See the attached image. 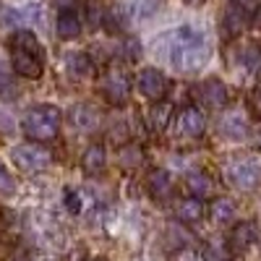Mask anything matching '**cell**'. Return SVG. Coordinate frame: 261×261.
Wrapping results in <instances>:
<instances>
[{"instance_id": "obj_1", "label": "cell", "mask_w": 261, "mask_h": 261, "mask_svg": "<svg viewBox=\"0 0 261 261\" xmlns=\"http://www.w3.org/2000/svg\"><path fill=\"white\" fill-rule=\"evenodd\" d=\"M151 50H154L160 60H165L170 68H175L180 73H196L209 60L206 39L193 27H178L160 34L151 42Z\"/></svg>"}, {"instance_id": "obj_2", "label": "cell", "mask_w": 261, "mask_h": 261, "mask_svg": "<svg viewBox=\"0 0 261 261\" xmlns=\"http://www.w3.org/2000/svg\"><path fill=\"white\" fill-rule=\"evenodd\" d=\"M60 123L63 115L58 107L53 105H34L32 110L24 118V134L37 141V144H45V141H55L60 134Z\"/></svg>"}, {"instance_id": "obj_3", "label": "cell", "mask_w": 261, "mask_h": 261, "mask_svg": "<svg viewBox=\"0 0 261 261\" xmlns=\"http://www.w3.org/2000/svg\"><path fill=\"white\" fill-rule=\"evenodd\" d=\"M225 178L238 191H253L261 180V160L253 154H238L225 165Z\"/></svg>"}, {"instance_id": "obj_4", "label": "cell", "mask_w": 261, "mask_h": 261, "mask_svg": "<svg viewBox=\"0 0 261 261\" xmlns=\"http://www.w3.org/2000/svg\"><path fill=\"white\" fill-rule=\"evenodd\" d=\"M99 92H102V97L107 102L115 105V107L128 102V97H130V73L125 71L123 63L120 65H110V68L105 71L102 84H99Z\"/></svg>"}, {"instance_id": "obj_5", "label": "cell", "mask_w": 261, "mask_h": 261, "mask_svg": "<svg viewBox=\"0 0 261 261\" xmlns=\"http://www.w3.org/2000/svg\"><path fill=\"white\" fill-rule=\"evenodd\" d=\"M11 160L18 170H24V172H42L45 167H50L53 154H50V149H45L37 141H24V144L13 146Z\"/></svg>"}, {"instance_id": "obj_6", "label": "cell", "mask_w": 261, "mask_h": 261, "mask_svg": "<svg viewBox=\"0 0 261 261\" xmlns=\"http://www.w3.org/2000/svg\"><path fill=\"white\" fill-rule=\"evenodd\" d=\"M136 89L144 99H149L151 105H154V102L165 99V94L170 89V81L160 68H141L139 76H136Z\"/></svg>"}, {"instance_id": "obj_7", "label": "cell", "mask_w": 261, "mask_h": 261, "mask_svg": "<svg viewBox=\"0 0 261 261\" xmlns=\"http://www.w3.org/2000/svg\"><path fill=\"white\" fill-rule=\"evenodd\" d=\"M251 11L243 6V3H238V0H230V3L225 6V13H222V29L227 37H238L241 32H246L251 27Z\"/></svg>"}, {"instance_id": "obj_8", "label": "cell", "mask_w": 261, "mask_h": 261, "mask_svg": "<svg viewBox=\"0 0 261 261\" xmlns=\"http://www.w3.org/2000/svg\"><path fill=\"white\" fill-rule=\"evenodd\" d=\"M11 65H13V73L32 79V81L45 73V58L27 53V50H11Z\"/></svg>"}, {"instance_id": "obj_9", "label": "cell", "mask_w": 261, "mask_h": 261, "mask_svg": "<svg viewBox=\"0 0 261 261\" xmlns=\"http://www.w3.org/2000/svg\"><path fill=\"white\" fill-rule=\"evenodd\" d=\"M204 128H206V118H204V113L199 110V107H193V105L183 107L180 115H178V130H180V136L199 139L204 134Z\"/></svg>"}, {"instance_id": "obj_10", "label": "cell", "mask_w": 261, "mask_h": 261, "mask_svg": "<svg viewBox=\"0 0 261 261\" xmlns=\"http://www.w3.org/2000/svg\"><path fill=\"white\" fill-rule=\"evenodd\" d=\"M199 97L206 107H212V110H220V107H225L230 102V89L220 81V79H206L201 81L199 86Z\"/></svg>"}, {"instance_id": "obj_11", "label": "cell", "mask_w": 261, "mask_h": 261, "mask_svg": "<svg viewBox=\"0 0 261 261\" xmlns=\"http://www.w3.org/2000/svg\"><path fill=\"white\" fill-rule=\"evenodd\" d=\"M220 134L230 141H243L251 134V123L243 113H227L220 120Z\"/></svg>"}, {"instance_id": "obj_12", "label": "cell", "mask_w": 261, "mask_h": 261, "mask_svg": "<svg viewBox=\"0 0 261 261\" xmlns=\"http://www.w3.org/2000/svg\"><path fill=\"white\" fill-rule=\"evenodd\" d=\"M146 188H149V196L154 201H165V199H170L172 196V175L167 170H162V167H157V170H151L149 172V178H146Z\"/></svg>"}, {"instance_id": "obj_13", "label": "cell", "mask_w": 261, "mask_h": 261, "mask_svg": "<svg viewBox=\"0 0 261 261\" xmlns=\"http://www.w3.org/2000/svg\"><path fill=\"white\" fill-rule=\"evenodd\" d=\"M170 118H172V105L170 102H154L146 110V128L151 134H165L167 125H170Z\"/></svg>"}, {"instance_id": "obj_14", "label": "cell", "mask_w": 261, "mask_h": 261, "mask_svg": "<svg viewBox=\"0 0 261 261\" xmlns=\"http://www.w3.org/2000/svg\"><path fill=\"white\" fill-rule=\"evenodd\" d=\"M253 241H256V225L253 222H238L230 232L227 248H230V253H241V251L251 248Z\"/></svg>"}, {"instance_id": "obj_15", "label": "cell", "mask_w": 261, "mask_h": 261, "mask_svg": "<svg viewBox=\"0 0 261 261\" xmlns=\"http://www.w3.org/2000/svg\"><path fill=\"white\" fill-rule=\"evenodd\" d=\"M102 29H105L107 34H123V32L128 29V11H125L120 3L107 6L105 18H102Z\"/></svg>"}, {"instance_id": "obj_16", "label": "cell", "mask_w": 261, "mask_h": 261, "mask_svg": "<svg viewBox=\"0 0 261 261\" xmlns=\"http://www.w3.org/2000/svg\"><path fill=\"white\" fill-rule=\"evenodd\" d=\"M65 68L76 79H89L94 73V60L89 58V53L76 50V53H68V58H65Z\"/></svg>"}, {"instance_id": "obj_17", "label": "cell", "mask_w": 261, "mask_h": 261, "mask_svg": "<svg viewBox=\"0 0 261 261\" xmlns=\"http://www.w3.org/2000/svg\"><path fill=\"white\" fill-rule=\"evenodd\" d=\"M81 165H84V170L89 172V175H99V172L105 170V165H107V151H105V146H102V144L86 146L84 154H81Z\"/></svg>"}, {"instance_id": "obj_18", "label": "cell", "mask_w": 261, "mask_h": 261, "mask_svg": "<svg viewBox=\"0 0 261 261\" xmlns=\"http://www.w3.org/2000/svg\"><path fill=\"white\" fill-rule=\"evenodd\" d=\"M71 123L79 130H94L99 125V113L94 110L92 105H76L71 110Z\"/></svg>"}, {"instance_id": "obj_19", "label": "cell", "mask_w": 261, "mask_h": 261, "mask_svg": "<svg viewBox=\"0 0 261 261\" xmlns=\"http://www.w3.org/2000/svg\"><path fill=\"white\" fill-rule=\"evenodd\" d=\"M186 186H188L193 199H199V201L206 199V196H212V191H214V183H212V178L206 175V172H188Z\"/></svg>"}, {"instance_id": "obj_20", "label": "cell", "mask_w": 261, "mask_h": 261, "mask_svg": "<svg viewBox=\"0 0 261 261\" xmlns=\"http://www.w3.org/2000/svg\"><path fill=\"white\" fill-rule=\"evenodd\" d=\"M8 45L11 50H27V53H34V55H42V45H39V39L29 32V29H18L11 34L8 39Z\"/></svg>"}, {"instance_id": "obj_21", "label": "cell", "mask_w": 261, "mask_h": 261, "mask_svg": "<svg viewBox=\"0 0 261 261\" xmlns=\"http://www.w3.org/2000/svg\"><path fill=\"white\" fill-rule=\"evenodd\" d=\"M178 214V220L186 222V225H193V222H199L201 217H204V204L199 199H193V196H188V199H183L175 209Z\"/></svg>"}, {"instance_id": "obj_22", "label": "cell", "mask_w": 261, "mask_h": 261, "mask_svg": "<svg viewBox=\"0 0 261 261\" xmlns=\"http://www.w3.org/2000/svg\"><path fill=\"white\" fill-rule=\"evenodd\" d=\"M55 32L60 39H76L81 34V18L76 13H60L55 21Z\"/></svg>"}, {"instance_id": "obj_23", "label": "cell", "mask_w": 261, "mask_h": 261, "mask_svg": "<svg viewBox=\"0 0 261 261\" xmlns=\"http://www.w3.org/2000/svg\"><path fill=\"white\" fill-rule=\"evenodd\" d=\"M209 214H212V220H214L217 225H230V222L235 220L238 209H235V204H232L230 199H214L212 206H209Z\"/></svg>"}, {"instance_id": "obj_24", "label": "cell", "mask_w": 261, "mask_h": 261, "mask_svg": "<svg viewBox=\"0 0 261 261\" xmlns=\"http://www.w3.org/2000/svg\"><path fill=\"white\" fill-rule=\"evenodd\" d=\"M118 162L125 170H136L144 162V149L139 144H123L120 151H118Z\"/></svg>"}, {"instance_id": "obj_25", "label": "cell", "mask_w": 261, "mask_h": 261, "mask_svg": "<svg viewBox=\"0 0 261 261\" xmlns=\"http://www.w3.org/2000/svg\"><path fill=\"white\" fill-rule=\"evenodd\" d=\"M241 63L248 73H258L261 71V45L258 42H248L241 53Z\"/></svg>"}, {"instance_id": "obj_26", "label": "cell", "mask_w": 261, "mask_h": 261, "mask_svg": "<svg viewBox=\"0 0 261 261\" xmlns=\"http://www.w3.org/2000/svg\"><path fill=\"white\" fill-rule=\"evenodd\" d=\"M105 11H107V0H86V24L102 27Z\"/></svg>"}, {"instance_id": "obj_27", "label": "cell", "mask_w": 261, "mask_h": 261, "mask_svg": "<svg viewBox=\"0 0 261 261\" xmlns=\"http://www.w3.org/2000/svg\"><path fill=\"white\" fill-rule=\"evenodd\" d=\"M201 258L204 261H227L230 258V248H227V243H206Z\"/></svg>"}, {"instance_id": "obj_28", "label": "cell", "mask_w": 261, "mask_h": 261, "mask_svg": "<svg viewBox=\"0 0 261 261\" xmlns=\"http://www.w3.org/2000/svg\"><path fill=\"white\" fill-rule=\"evenodd\" d=\"M120 58H123L125 63H134V60L141 58V45H139L136 37H128L123 45H120Z\"/></svg>"}, {"instance_id": "obj_29", "label": "cell", "mask_w": 261, "mask_h": 261, "mask_svg": "<svg viewBox=\"0 0 261 261\" xmlns=\"http://www.w3.org/2000/svg\"><path fill=\"white\" fill-rule=\"evenodd\" d=\"M3 18L8 21V24H29V21H37V13L24 11V8H6Z\"/></svg>"}, {"instance_id": "obj_30", "label": "cell", "mask_w": 261, "mask_h": 261, "mask_svg": "<svg viewBox=\"0 0 261 261\" xmlns=\"http://www.w3.org/2000/svg\"><path fill=\"white\" fill-rule=\"evenodd\" d=\"M63 204L68 206L71 214H79L81 212V196H79V191L76 188H65L63 191Z\"/></svg>"}, {"instance_id": "obj_31", "label": "cell", "mask_w": 261, "mask_h": 261, "mask_svg": "<svg viewBox=\"0 0 261 261\" xmlns=\"http://www.w3.org/2000/svg\"><path fill=\"white\" fill-rule=\"evenodd\" d=\"M0 191H3V193H13L16 191V183L11 178V172L3 167V162H0Z\"/></svg>"}, {"instance_id": "obj_32", "label": "cell", "mask_w": 261, "mask_h": 261, "mask_svg": "<svg viewBox=\"0 0 261 261\" xmlns=\"http://www.w3.org/2000/svg\"><path fill=\"white\" fill-rule=\"evenodd\" d=\"M50 3H53L60 13H73V8L79 6V0H50Z\"/></svg>"}, {"instance_id": "obj_33", "label": "cell", "mask_w": 261, "mask_h": 261, "mask_svg": "<svg viewBox=\"0 0 261 261\" xmlns=\"http://www.w3.org/2000/svg\"><path fill=\"white\" fill-rule=\"evenodd\" d=\"M3 89H11V73H8V68L3 63H0V92Z\"/></svg>"}, {"instance_id": "obj_34", "label": "cell", "mask_w": 261, "mask_h": 261, "mask_svg": "<svg viewBox=\"0 0 261 261\" xmlns=\"http://www.w3.org/2000/svg\"><path fill=\"white\" fill-rule=\"evenodd\" d=\"M175 261H199V256H196L191 248H183V251H178Z\"/></svg>"}, {"instance_id": "obj_35", "label": "cell", "mask_w": 261, "mask_h": 261, "mask_svg": "<svg viewBox=\"0 0 261 261\" xmlns=\"http://www.w3.org/2000/svg\"><path fill=\"white\" fill-rule=\"evenodd\" d=\"M251 105H253V110L261 115V89H258V92H253V97H251Z\"/></svg>"}, {"instance_id": "obj_36", "label": "cell", "mask_w": 261, "mask_h": 261, "mask_svg": "<svg viewBox=\"0 0 261 261\" xmlns=\"http://www.w3.org/2000/svg\"><path fill=\"white\" fill-rule=\"evenodd\" d=\"M183 3H186V6H201L204 0H183Z\"/></svg>"}, {"instance_id": "obj_37", "label": "cell", "mask_w": 261, "mask_h": 261, "mask_svg": "<svg viewBox=\"0 0 261 261\" xmlns=\"http://www.w3.org/2000/svg\"><path fill=\"white\" fill-rule=\"evenodd\" d=\"M238 3H243V6H246V3H248V0H238Z\"/></svg>"}, {"instance_id": "obj_38", "label": "cell", "mask_w": 261, "mask_h": 261, "mask_svg": "<svg viewBox=\"0 0 261 261\" xmlns=\"http://www.w3.org/2000/svg\"><path fill=\"white\" fill-rule=\"evenodd\" d=\"M94 261H107V258H94Z\"/></svg>"}, {"instance_id": "obj_39", "label": "cell", "mask_w": 261, "mask_h": 261, "mask_svg": "<svg viewBox=\"0 0 261 261\" xmlns=\"http://www.w3.org/2000/svg\"><path fill=\"white\" fill-rule=\"evenodd\" d=\"M258 146H261V134H258Z\"/></svg>"}]
</instances>
